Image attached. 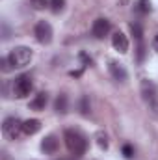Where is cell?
Returning a JSON list of instances; mask_svg holds the SVG:
<instances>
[{
    "label": "cell",
    "mask_w": 158,
    "mask_h": 160,
    "mask_svg": "<svg viewBox=\"0 0 158 160\" xmlns=\"http://www.w3.org/2000/svg\"><path fill=\"white\" fill-rule=\"evenodd\" d=\"M58 149H60V142H58L56 136L50 134V136L43 138V142H41V151H43L45 155H56Z\"/></svg>",
    "instance_id": "8"
},
{
    "label": "cell",
    "mask_w": 158,
    "mask_h": 160,
    "mask_svg": "<svg viewBox=\"0 0 158 160\" xmlns=\"http://www.w3.org/2000/svg\"><path fill=\"white\" fill-rule=\"evenodd\" d=\"M41 130V121L39 119H26L22 121V132L26 136H34Z\"/></svg>",
    "instance_id": "11"
},
{
    "label": "cell",
    "mask_w": 158,
    "mask_h": 160,
    "mask_svg": "<svg viewBox=\"0 0 158 160\" xmlns=\"http://www.w3.org/2000/svg\"><path fill=\"white\" fill-rule=\"evenodd\" d=\"M54 110H56L58 114H65V112H67V95H65V93H60V95H58V99H56V102H54Z\"/></svg>",
    "instance_id": "13"
},
{
    "label": "cell",
    "mask_w": 158,
    "mask_h": 160,
    "mask_svg": "<svg viewBox=\"0 0 158 160\" xmlns=\"http://www.w3.org/2000/svg\"><path fill=\"white\" fill-rule=\"evenodd\" d=\"M47 102H48V95L45 93V91H39L32 101H30V108L32 110H45V106H47Z\"/></svg>",
    "instance_id": "12"
},
{
    "label": "cell",
    "mask_w": 158,
    "mask_h": 160,
    "mask_svg": "<svg viewBox=\"0 0 158 160\" xmlns=\"http://www.w3.org/2000/svg\"><path fill=\"white\" fill-rule=\"evenodd\" d=\"M143 56H145V45L141 41V43H138V62H143Z\"/></svg>",
    "instance_id": "21"
},
{
    "label": "cell",
    "mask_w": 158,
    "mask_h": 160,
    "mask_svg": "<svg viewBox=\"0 0 158 160\" xmlns=\"http://www.w3.org/2000/svg\"><path fill=\"white\" fill-rule=\"evenodd\" d=\"M65 8V0H50V11L52 13H60Z\"/></svg>",
    "instance_id": "17"
},
{
    "label": "cell",
    "mask_w": 158,
    "mask_h": 160,
    "mask_svg": "<svg viewBox=\"0 0 158 160\" xmlns=\"http://www.w3.org/2000/svg\"><path fill=\"white\" fill-rule=\"evenodd\" d=\"M141 95H143V99H145V102H147V104H149V102H153V101H156V99H158L156 86H155L151 80H143V82H141Z\"/></svg>",
    "instance_id": "7"
},
{
    "label": "cell",
    "mask_w": 158,
    "mask_h": 160,
    "mask_svg": "<svg viewBox=\"0 0 158 160\" xmlns=\"http://www.w3.org/2000/svg\"><path fill=\"white\" fill-rule=\"evenodd\" d=\"M95 138H97V143H99V147H101V149H108V136H106L102 130H99Z\"/></svg>",
    "instance_id": "16"
},
{
    "label": "cell",
    "mask_w": 158,
    "mask_h": 160,
    "mask_svg": "<svg viewBox=\"0 0 158 160\" xmlns=\"http://www.w3.org/2000/svg\"><path fill=\"white\" fill-rule=\"evenodd\" d=\"M123 155H125V158H132V157H134V149H132V145L125 143V145H123Z\"/></svg>",
    "instance_id": "20"
},
{
    "label": "cell",
    "mask_w": 158,
    "mask_h": 160,
    "mask_svg": "<svg viewBox=\"0 0 158 160\" xmlns=\"http://www.w3.org/2000/svg\"><path fill=\"white\" fill-rule=\"evenodd\" d=\"M34 36L41 45H48L52 41V26L47 21H39L34 28Z\"/></svg>",
    "instance_id": "5"
},
{
    "label": "cell",
    "mask_w": 158,
    "mask_h": 160,
    "mask_svg": "<svg viewBox=\"0 0 158 160\" xmlns=\"http://www.w3.org/2000/svg\"><path fill=\"white\" fill-rule=\"evenodd\" d=\"M112 45H114V48L117 50L119 54H126L128 52V39H126V36L123 32H114Z\"/></svg>",
    "instance_id": "9"
},
{
    "label": "cell",
    "mask_w": 158,
    "mask_h": 160,
    "mask_svg": "<svg viewBox=\"0 0 158 160\" xmlns=\"http://www.w3.org/2000/svg\"><path fill=\"white\" fill-rule=\"evenodd\" d=\"M110 30H112V24H110V21L108 19H97L95 22H93V26H91V34H93V38H97V39H104L108 34H110Z\"/></svg>",
    "instance_id": "6"
},
{
    "label": "cell",
    "mask_w": 158,
    "mask_h": 160,
    "mask_svg": "<svg viewBox=\"0 0 158 160\" xmlns=\"http://www.w3.org/2000/svg\"><path fill=\"white\" fill-rule=\"evenodd\" d=\"M63 140H65V145H67V149H69V153L73 157L80 158L82 155H86V151H87V138L80 130L67 128L63 132Z\"/></svg>",
    "instance_id": "1"
},
{
    "label": "cell",
    "mask_w": 158,
    "mask_h": 160,
    "mask_svg": "<svg viewBox=\"0 0 158 160\" xmlns=\"http://www.w3.org/2000/svg\"><path fill=\"white\" fill-rule=\"evenodd\" d=\"M80 112L84 116L89 114V101H87V97H82V101H80Z\"/></svg>",
    "instance_id": "19"
},
{
    "label": "cell",
    "mask_w": 158,
    "mask_h": 160,
    "mask_svg": "<svg viewBox=\"0 0 158 160\" xmlns=\"http://www.w3.org/2000/svg\"><path fill=\"white\" fill-rule=\"evenodd\" d=\"M108 71L114 77V80H117V82H125L126 80V71H125V67L121 63H117V62H110L108 63Z\"/></svg>",
    "instance_id": "10"
},
{
    "label": "cell",
    "mask_w": 158,
    "mask_h": 160,
    "mask_svg": "<svg viewBox=\"0 0 158 160\" xmlns=\"http://www.w3.org/2000/svg\"><path fill=\"white\" fill-rule=\"evenodd\" d=\"M32 50L28 48V47H15L6 58H7V62H9V65L11 67H15V69H21V67H24V65H28L30 63V60H32Z\"/></svg>",
    "instance_id": "2"
},
{
    "label": "cell",
    "mask_w": 158,
    "mask_h": 160,
    "mask_svg": "<svg viewBox=\"0 0 158 160\" xmlns=\"http://www.w3.org/2000/svg\"><path fill=\"white\" fill-rule=\"evenodd\" d=\"M136 11H138L140 15H147V13L151 11V0H138Z\"/></svg>",
    "instance_id": "15"
},
{
    "label": "cell",
    "mask_w": 158,
    "mask_h": 160,
    "mask_svg": "<svg viewBox=\"0 0 158 160\" xmlns=\"http://www.w3.org/2000/svg\"><path fill=\"white\" fill-rule=\"evenodd\" d=\"M153 47H155V50H158V34L155 36V39H153Z\"/></svg>",
    "instance_id": "23"
},
{
    "label": "cell",
    "mask_w": 158,
    "mask_h": 160,
    "mask_svg": "<svg viewBox=\"0 0 158 160\" xmlns=\"http://www.w3.org/2000/svg\"><path fill=\"white\" fill-rule=\"evenodd\" d=\"M34 8L36 9H45V8H50V0H32Z\"/></svg>",
    "instance_id": "18"
},
{
    "label": "cell",
    "mask_w": 158,
    "mask_h": 160,
    "mask_svg": "<svg viewBox=\"0 0 158 160\" xmlns=\"http://www.w3.org/2000/svg\"><path fill=\"white\" fill-rule=\"evenodd\" d=\"M2 134L7 140H19L22 132V121H19L17 118H6L2 123Z\"/></svg>",
    "instance_id": "4"
},
{
    "label": "cell",
    "mask_w": 158,
    "mask_h": 160,
    "mask_svg": "<svg viewBox=\"0 0 158 160\" xmlns=\"http://www.w3.org/2000/svg\"><path fill=\"white\" fill-rule=\"evenodd\" d=\"M149 108H151V114L158 119V99L156 101H153V102H149Z\"/></svg>",
    "instance_id": "22"
},
{
    "label": "cell",
    "mask_w": 158,
    "mask_h": 160,
    "mask_svg": "<svg viewBox=\"0 0 158 160\" xmlns=\"http://www.w3.org/2000/svg\"><path fill=\"white\" fill-rule=\"evenodd\" d=\"M130 34L134 36V39L138 41V43L143 41V28H141L140 22H130Z\"/></svg>",
    "instance_id": "14"
},
{
    "label": "cell",
    "mask_w": 158,
    "mask_h": 160,
    "mask_svg": "<svg viewBox=\"0 0 158 160\" xmlns=\"http://www.w3.org/2000/svg\"><path fill=\"white\" fill-rule=\"evenodd\" d=\"M32 91H34V82H32L30 75H21V77L15 78V82H13V95L17 99H24Z\"/></svg>",
    "instance_id": "3"
}]
</instances>
